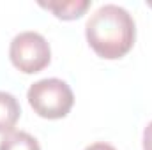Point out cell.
Listing matches in <instances>:
<instances>
[{"label": "cell", "instance_id": "cell-4", "mask_svg": "<svg viewBox=\"0 0 152 150\" xmlns=\"http://www.w3.org/2000/svg\"><path fill=\"white\" fill-rule=\"evenodd\" d=\"M39 5L51 11L57 18L60 20H76V18H81L87 9L90 7V0H51V2H44V0H39Z\"/></svg>", "mask_w": 152, "mask_h": 150}, {"label": "cell", "instance_id": "cell-7", "mask_svg": "<svg viewBox=\"0 0 152 150\" xmlns=\"http://www.w3.org/2000/svg\"><path fill=\"white\" fill-rule=\"evenodd\" d=\"M143 150H152V122L143 131Z\"/></svg>", "mask_w": 152, "mask_h": 150}, {"label": "cell", "instance_id": "cell-2", "mask_svg": "<svg viewBox=\"0 0 152 150\" xmlns=\"http://www.w3.org/2000/svg\"><path fill=\"white\" fill-rule=\"evenodd\" d=\"M27 99L39 117L48 120L64 118L75 104L71 87L58 78H44L30 85Z\"/></svg>", "mask_w": 152, "mask_h": 150}, {"label": "cell", "instance_id": "cell-6", "mask_svg": "<svg viewBox=\"0 0 152 150\" xmlns=\"http://www.w3.org/2000/svg\"><path fill=\"white\" fill-rule=\"evenodd\" d=\"M0 150H41L37 140L25 131H11L0 140Z\"/></svg>", "mask_w": 152, "mask_h": 150}, {"label": "cell", "instance_id": "cell-8", "mask_svg": "<svg viewBox=\"0 0 152 150\" xmlns=\"http://www.w3.org/2000/svg\"><path fill=\"white\" fill-rule=\"evenodd\" d=\"M85 150H117V149H115V147H112L110 143H104V141H97V143H94V145L87 147Z\"/></svg>", "mask_w": 152, "mask_h": 150}, {"label": "cell", "instance_id": "cell-3", "mask_svg": "<svg viewBox=\"0 0 152 150\" xmlns=\"http://www.w3.org/2000/svg\"><path fill=\"white\" fill-rule=\"evenodd\" d=\"M9 57L18 71L25 74H36L48 67L51 60V50L44 36L34 30H27L14 36L11 41Z\"/></svg>", "mask_w": 152, "mask_h": 150}, {"label": "cell", "instance_id": "cell-1", "mask_svg": "<svg viewBox=\"0 0 152 150\" xmlns=\"http://www.w3.org/2000/svg\"><path fill=\"white\" fill-rule=\"evenodd\" d=\"M85 36L97 57L115 60L131 51L136 39V25L124 7L104 4L88 18Z\"/></svg>", "mask_w": 152, "mask_h": 150}, {"label": "cell", "instance_id": "cell-9", "mask_svg": "<svg viewBox=\"0 0 152 150\" xmlns=\"http://www.w3.org/2000/svg\"><path fill=\"white\" fill-rule=\"evenodd\" d=\"M149 5H152V2H149Z\"/></svg>", "mask_w": 152, "mask_h": 150}, {"label": "cell", "instance_id": "cell-5", "mask_svg": "<svg viewBox=\"0 0 152 150\" xmlns=\"http://www.w3.org/2000/svg\"><path fill=\"white\" fill-rule=\"evenodd\" d=\"M20 115H21V108L18 99L9 92L0 90V133L2 134L11 133L16 122L20 120Z\"/></svg>", "mask_w": 152, "mask_h": 150}]
</instances>
